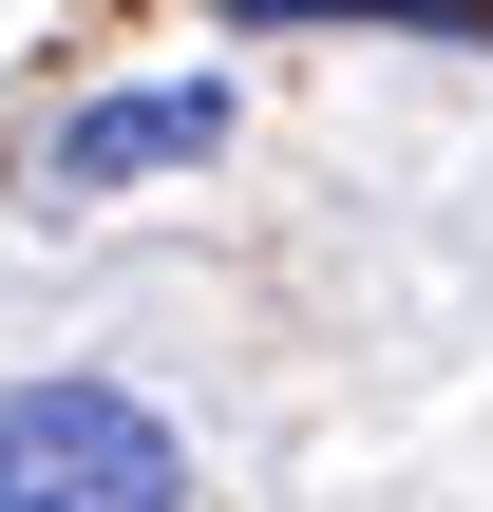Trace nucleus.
Segmentation results:
<instances>
[{"mask_svg": "<svg viewBox=\"0 0 493 512\" xmlns=\"http://www.w3.org/2000/svg\"><path fill=\"white\" fill-rule=\"evenodd\" d=\"M228 19H399V38H475V0H228Z\"/></svg>", "mask_w": 493, "mask_h": 512, "instance_id": "7ed1b4c3", "label": "nucleus"}, {"mask_svg": "<svg viewBox=\"0 0 493 512\" xmlns=\"http://www.w3.org/2000/svg\"><path fill=\"white\" fill-rule=\"evenodd\" d=\"M0 512H190V437L133 380H19L0 399Z\"/></svg>", "mask_w": 493, "mask_h": 512, "instance_id": "f257e3e1", "label": "nucleus"}, {"mask_svg": "<svg viewBox=\"0 0 493 512\" xmlns=\"http://www.w3.org/2000/svg\"><path fill=\"white\" fill-rule=\"evenodd\" d=\"M209 152H228V95H209V76H133V95L57 114L38 190H152V171H209Z\"/></svg>", "mask_w": 493, "mask_h": 512, "instance_id": "f03ea898", "label": "nucleus"}]
</instances>
